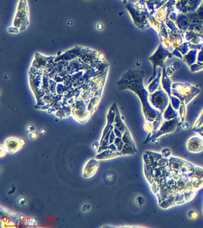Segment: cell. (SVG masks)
Masks as SVG:
<instances>
[{"label":"cell","mask_w":203,"mask_h":228,"mask_svg":"<svg viewBox=\"0 0 203 228\" xmlns=\"http://www.w3.org/2000/svg\"><path fill=\"white\" fill-rule=\"evenodd\" d=\"M169 97L170 99V102L172 104L173 108L175 110H179V107L181 106V105H180V101H179V99H177V98H175L174 97H172V96H170Z\"/></svg>","instance_id":"30bf717a"},{"label":"cell","mask_w":203,"mask_h":228,"mask_svg":"<svg viewBox=\"0 0 203 228\" xmlns=\"http://www.w3.org/2000/svg\"><path fill=\"white\" fill-rule=\"evenodd\" d=\"M181 126H182V128L184 129V130H187L188 128L189 127V125L188 124V123H182Z\"/></svg>","instance_id":"2e32d148"},{"label":"cell","mask_w":203,"mask_h":228,"mask_svg":"<svg viewBox=\"0 0 203 228\" xmlns=\"http://www.w3.org/2000/svg\"><path fill=\"white\" fill-rule=\"evenodd\" d=\"M104 28V26L102 24V23H98L97 25V29L98 30H102Z\"/></svg>","instance_id":"ac0fdd59"},{"label":"cell","mask_w":203,"mask_h":228,"mask_svg":"<svg viewBox=\"0 0 203 228\" xmlns=\"http://www.w3.org/2000/svg\"><path fill=\"white\" fill-rule=\"evenodd\" d=\"M172 57V55L170 53H169L167 50L165 49L162 47L161 45H159L158 49H157L156 52H154V54L151 57H150L148 58V59L150 60L153 65L152 74L151 77L150 78V79L148 80V83L156 77L157 66H158L161 67V68H163L164 67L163 62L165 58L167 57L171 58Z\"/></svg>","instance_id":"277c9868"},{"label":"cell","mask_w":203,"mask_h":228,"mask_svg":"<svg viewBox=\"0 0 203 228\" xmlns=\"http://www.w3.org/2000/svg\"><path fill=\"white\" fill-rule=\"evenodd\" d=\"M45 129H42L41 131V134H44V132H45Z\"/></svg>","instance_id":"44dd1931"},{"label":"cell","mask_w":203,"mask_h":228,"mask_svg":"<svg viewBox=\"0 0 203 228\" xmlns=\"http://www.w3.org/2000/svg\"><path fill=\"white\" fill-rule=\"evenodd\" d=\"M90 207L89 204H85L83 206L82 210L83 212H88L90 210Z\"/></svg>","instance_id":"9a60e30c"},{"label":"cell","mask_w":203,"mask_h":228,"mask_svg":"<svg viewBox=\"0 0 203 228\" xmlns=\"http://www.w3.org/2000/svg\"><path fill=\"white\" fill-rule=\"evenodd\" d=\"M126 8L128 10V12L130 13L132 17L133 21L138 27L139 28H143L145 24L147 23V17H150V15L148 10L146 11H139L136 10L134 6V4L128 3L126 4Z\"/></svg>","instance_id":"8992f818"},{"label":"cell","mask_w":203,"mask_h":228,"mask_svg":"<svg viewBox=\"0 0 203 228\" xmlns=\"http://www.w3.org/2000/svg\"><path fill=\"white\" fill-rule=\"evenodd\" d=\"M26 203V200H25V199H24V198H22V199H20V200H19V204H20L21 206H24V205H25Z\"/></svg>","instance_id":"e0dca14e"},{"label":"cell","mask_w":203,"mask_h":228,"mask_svg":"<svg viewBox=\"0 0 203 228\" xmlns=\"http://www.w3.org/2000/svg\"><path fill=\"white\" fill-rule=\"evenodd\" d=\"M122 1H123V3L124 4H126L127 2H128V0H122Z\"/></svg>","instance_id":"ffe728a7"},{"label":"cell","mask_w":203,"mask_h":228,"mask_svg":"<svg viewBox=\"0 0 203 228\" xmlns=\"http://www.w3.org/2000/svg\"><path fill=\"white\" fill-rule=\"evenodd\" d=\"M188 216L189 217L190 219H191L192 220H195V219H196L197 217H198V214L195 211L191 210L188 212Z\"/></svg>","instance_id":"4fadbf2b"},{"label":"cell","mask_w":203,"mask_h":228,"mask_svg":"<svg viewBox=\"0 0 203 228\" xmlns=\"http://www.w3.org/2000/svg\"><path fill=\"white\" fill-rule=\"evenodd\" d=\"M203 2V0H188L187 5L188 13L196 11Z\"/></svg>","instance_id":"9c48e42d"},{"label":"cell","mask_w":203,"mask_h":228,"mask_svg":"<svg viewBox=\"0 0 203 228\" xmlns=\"http://www.w3.org/2000/svg\"><path fill=\"white\" fill-rule=\"evenodd\" d=\"M29 24V7L27 0H19L13 21L14 26L20 31H23Z\"/></svg>","instance_id":"7a4b0ae2"},{"label":"cell","mask_w":203,"mask_h":228,"mask_svg":"<svg viewBox=\"0 0 203 228\" xmlns=\"http://www.w3.org/2000/svg\"><path fill=\"white\" fill-rule=\"evenodd\" d=\"M171 151L169 148H163L161 151V156L165 158H169L171 156Z\"/></svg>","instance_id":"8fae6325"},{"label":"cell","mask_w":203,"mask_h":228,"mask_svg":"<svg viewBox=\"0 0 203 228\" xmlns=\"http://www.w3.org/2000/svg\"><path fill=\"white\" fill-rule=\"evenodd\" d=\"M30 137L32 139H35L37 137V134L35 132H32V134L30 136Z\"/></svg>","instance_id":"d6986e66"},{"label":"cell","mask_w":203,"mask_h":228,"mask_svg":"<svg viewBox=\"0 0 203 228\" xmlns=\"http://www.w3.org/2000/svg\"><path fill=\"white\" fill-rule=\"evenodd\" d=\"M149 101L153 108L161 113L165 110L166 107L170 103L168 96L161 89L150 95Z\"/></svg>","instance_id":"5b68a950"},{"label":"cell","mask_w":203,"mask_h":228,"mask_svg":"<svg viewBox=\"0 0 203 228\" xmlns=\"http://www.w3.org/2000/svg\"><path fill=\"white\" fill-rule=\"evenodd\" d=\"M144 129L145 130L147 131V132L150 133V132H152V130H153V125H152V123H149V122H147L144 126Z\"/></svg>","instance_id":"7c38bea8"},{"label":"cell","mask_w":203,"mask_h":228,"mask_svg":"<svg viewBox=\"0 0 203 228\" xmlns=\"http://www.w3.org/2000/svg\"><path fill=\"white\" fill-rule=\"evenodd\" d=\"M188 150L191 153H200L203 151V140L198 137H192L188 141Z\"/></svg>","instance_id":"52a82bcc"},{"label":"cell","mask_w":203,"mask_h":228,"mask_svg":"<svg viewBox=\"0 0 203 228\" xmlns=\"http://www.w3.org/2000/svg\"><path fill=\"white\" fill-rule=\"evenodd\" d=\"M182 122L181 121V118L179 117L174 118L171 120L165 121L164 123L161 124V126L160 127L158 130L152 134H149L147 137L146 140L144 141V143H147L148 142L152 141L154 139H157L160 136L171 133V132H174L177 128L181 125Z\"/></svg>","instance_id":"3957f363"},{"label":"cell","mask_w":203,"mask_h":228,"mask_svg":"<svg viewBox=\"0 0 203 228\" xmlns=\"http://www.w3.org/2000/svg\"><path fill=\"white\" fill-rule=\"evenodd\" d=\"M144 71L141 70H129L122 75L117 83L121 89L128 88L134 92L141 101L143 111L145 120L152 123L156 119L162 116V113L152 108L148 102L149 95L143 85Z\"/></svg>","instance_id":"6da1fadb"},{"label":"cell","mask_w":203,"mask_h":228,"mask_svg":"<svg viewBox=\"0 0 203 228\" xmlns=\"http://www.w3.org/2000/svg\"><path fill=\"white\" fill-rule=\"evenodd\" d=\"M136 203L138 206H142L144 203V199H143L142 197H137V199H136Z\"/></svg>","instance_id":"5bb4252c"},{"label":"cell","mask_w":203,"mask_h":228,"mask_svg":"<svg viewBox=\"0 0 203 228\" xmlns=\"http://www.w3.org/2000/svg\"><path fill=\"white\" fill-rule=\"evenodd\" d=\"M178 117V113L174 109L170 102L168 105L167 108L163 112V118L166 121L171 120Z\"/></svg>","instance_id":"ba28073f"}]
</instances>
